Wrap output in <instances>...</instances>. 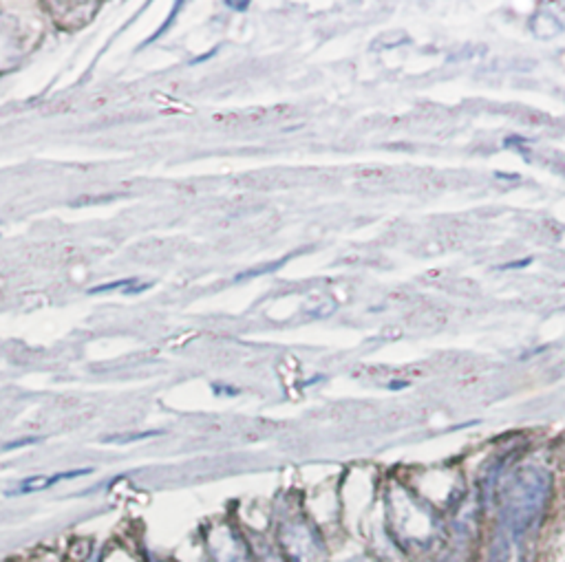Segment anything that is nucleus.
<instances>
[{
  "instance_id": "1",
  "label": "nucleus",
  "mask_w": 565,
  "mask_h": 562,
  "mask_svg": "<svg viewBox=\"0 0 565 562\" xmlns=\"http://www.w3.org/2000/svg\"><path fill=\"white\" fill-rule=\"evenodd\" d=\"M550 476L543 470L528 465L514 472L508 488L504 490L502 514H499V525L508 543L522 540L532 529L546 508Z\"/></svg>"
},
{
  "instance_id": "2",
  "label": "nucleus",
  "mask_w": 565,
  "mask_h": 562,
  "mask_svg": "<svg viewBox=\"0 0 565 562\" xmlns=\"http://www.w3.org/2000/svg\"><path fill=\"white\" fill-rule=\"evenodd\" d=\"M281 545L289 562H323L321 539L305 523L285 527L281 534Z\"/></svg>"
},
{
  "instance_id": "3",
  "label": "nucleus",
  "mask_w": 565,
  "mask_h": 562,
  "mask_svg": "<svg viewBox=\"0 0 565 562\" xmlns=\"http://www.w3.org/2000/svg\"><path fill=\"white\" fill-rule=\"evenodd\" d=\"M91 472H93L91 468H84V470H71V472H58V474H53V476H44V474L29 476V479H24L16 490L7 492V494H12V496L33 494V492L53 488V485L60 483V481H71V479H78V476L91 474Z\"/></svg>"
}]
</instances>
